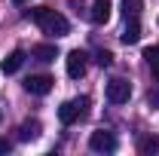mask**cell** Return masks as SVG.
Here are the masks:
<instances>
[{
	"instance_id": "obj_1",
	"label": "cell",
	"mask_w": 159,
	"mask_h": 156,
	"mask_svg": "<svg viewBox=\"0 0 159 156\" xmlns=\"http://www.w3.org/2000/svg\"><path fill=\"white\" fill-rule=\"evenodd\" d=\"M28 16L37 21L40 31H43V34H49V37H64V34L70 31L67 19H64L61 12H55V9H49V6H37V9H31Z\"/></svg>"
},
{
	"instance_id": "obj_2",
	"label": "cell",
	"mask_w": 159,
	"mask_h": 156,
	"mask_svg": "<svg viewBox=\"0 0 159 156\" xmlns=\"http://www.w3.org/2000/svg\"><path fill=\"white\" fill-rule=\"evenodd\" d=\"M86 113H89V98H70V101H64L58 107V119L64 122V126H74L77 119H86Z\"/></svg>"
},
{
	"instance_id": "obj_3",
	"label": "cell",
	"mask_w": 159,
	"mask_h": 156,
	"mask_svg": "<svg viewBox=\"0 0 159 156\" xmlns=\"http://www.w3.org/2000/svg\"><path fill=\"white\" fill-rule=\"evenodd\" d=\"M129 98H132V83H129V80L116 77V80L107 83V101H110V104H125Z\"/></svg>"
},
{
	"instance_id": "obj_4",
	"label": "cell",
	"mask_w": 159,
	"mask_h": 156,
	"mask_svg": "<svg viewBox=\"0 0 159 156\" xmlns=\"http://www.w3.org/2000/svg\"><path fill=\"white\" fill-rule=\"evenodd\" d=\"M89 147H92L95 153H113V150H116V135H113V132H104V129H101V132H92V135H89Z\"/></svg>"
},
{
	"instance_id": "obj_5",
	"label": "cell",
	"mask_w": 159,
	"mask_h": 156,
	"mask_svg": "<svg viewBox=\"0 0 159 156\" xmlns=\"http://www.w3.org/2000/svg\"><path fill=\"white\" fill-rule=\"evenodd\" d=\"M86 64H89V55H86L83 49L67 52V77H70V80H80L83 74H86Z\"/></svg>"
},
{
	"instance_id": "obj_6",
	"label": "cell",
	"mask_w": 159,
	"mask_h": 156,
	"mask_svg": "<svg viewBox=\"0 0 159 156\" xmlns=\"http://www.w3.org/2000/svg\"><path fill=\"white\" fill-rule=\"evenodd\" d=\"M52 83L55 80L46 77V74H34V77L25 80V92H31V95H49L52 92Z\"/></svg>"
},
{
	"instance_id": "obj_7",
	"label": "cell",
	"mask_w": 159,
	"mask_h": 156,
	"mask_svg": "<svg viewBox=\"0 0 159 156\" xmlns=\"http://www.w3.org/2000/svg\"><path fill=\"white\" fill-rule=\"evenodd\" d=\"M110 0H95L92 3V9H89V19L95 21V25H107L110 21Z\"/></svg>"
},
{
	"instance_id": "obj_8",
	"label": "cell",
	"mask_w": 159,
	"mask_h": 156,
	"mask_svg": "<svg viewBox=\"0 0 159 156\" xmlns=\"http://www.w3.org/2000/svg\"><path fill=\"white\" fill-rule=\"evenodd\" d=\"M119 40H122L125 46H132V43L141 40V21H138V16H135V19H125V28H122Z\"/></svg>"
},
{
	"instance_id": "obj_9",
	"label": "cell",
	"mask_w": 159,
	"mask_h": 156,
	"mask_svg": "<svg viewBox=\"0 0 159 156\" xmlns=\"http://www.w3.org/2000/svg\"><path fill=\"white\" fill-rule=\"evenodd\" d=\"M21 64H25V52H21V49H16V52H9L6 58L0 61V71H3V74H16Z\"/></svg>"
},
{
	"instance_id": "obj_10",
	"label": "cell",
	"mask_w": 159,
	"mask_h": 156,
	"mask_svg": "<svg viewBox=\"0 0 159 156\" xmlns=\"http://www.w3.org/2000/svg\"><path fill=\"white\" fill-rule=\"evenodd\" d=\"M31 55H34L37 61H55L58 52H55V46H52V43H37V46L31 49Z\"/></svg>"
},
{
	"instance_id": "obj_11",
	"label": "cell",
	"mask_w": 159,
	"mask_h": 156,
	"mask_svg": "<svg viewBox=\"0 0 159 156\" xmlns=\"http://www.w3.org/2000/svg\"><path fill=\"white\" fill-rule=\"evenodd\" d=\"M34 138H40V122H37V119L21 122V126H19V141H34Z\"/></svg>"
},
{
	"instance_id": "obj_12",
	"label": "cell",
	"mask_w": 159,
	"mask_h": 156,
	"mask_svg": "<svg viewBox=\"0 0 159 156\" xmlns=\"http://www.w3.org/2000/svg\"><path fill=\"white\" fill-rule=\"evenodd\" d=\"M141 12V0H122V16L125 19H135Z\"/></svg>"
},
{
	"instance_id": "obj_13",
	"label": "cell",
	"mask_w": 159,
	"mask_h": 156,
	"mask_svg": "<svg viewBox=\"0 0 159 156\" xmlns=\"http://www.w3.org/2000/svg\"><path fill=\"white\" fill-rule=\"evenodd\" d=\"M153 150H159V138H144L141 141V153H153Z\"/></svg>"
},
{
	"instance_id": "obj_14",
	"label": "cell",
	"mask_w": 159,
	"mask_h": 156,
	"mask_svg": "<svg viewBox=\"0 0 159 156\" xmlns=\"http://www.w3.org/2000/svg\"><path fill=\"white\" fill-rule=\"evenodd\" d=\"M95 61H98L101 67H110V64H113V55H110V52H107V49H101L98 55H95Z\"/></svg>"
},
{
	"instance_id": "obj_15",
	"label": "cell",
	"mask_w": 159,
	"mask_h": 156,
	"mask_svg": "<svg viewBox=\"0 0 159 156\" xmlns=\"http://www.w3.org/2000/svg\"><path fill=\"white\" fill-rule=\"evenodd\" d=\"M144 58L150 61V64H159V46H147L144 49Z\"/></svg>"
},
{
	"instance_id": "obj_16",
	"label": "cell",
	"mask_w": 159,
	"mask_h": 156,
	"mask_svg": "<svg viewBox=\"0 0 159 156\" xmlns=\"http://www.w3.org/2000/svg\"><path fill=\"white\" fill-rule=\"evenodd\" d=\"M150 104H159V89H150V95H147Z\"/></svg>"
},
{
	"instance_id": "obj_17",
	"label": "cell",
	"mask_w": 159,
	"mask_h": 156,
	"mask_svg": "<svg viewBox=\"0 0 159 156\" xmlns=\"http://www.w3.org/2000/svg\"><path fill=\"white\" fill-rule=\"evenodd\" d=\"M9 147H12V144H9L6 138H0V156H3V153H9Z\"/></svg>"
},
{
	"instance_id": "obj_18",
	"label": "cell",
	"mask_w": 159,
	"mask_h": 156,
	"mask_svg": "<svg viewBox=\"0 0 159 156\" xmlns=\"http://www.w3.org/2000/svg\"><path fill=\"white\" fill-rule=\"evenodd\" d=\"M153 80L159 83V64H153Z\"/></svg>"
},
{
	"instance_id": "obj_19",
	"label": "cell",
	"mask_w": 159,
	"mask_h": 156,
	"mask_svg": "<svg viewBox=\"0 0 159 156\" xmlns=\"http://www.w3.org/2000/svg\"><path fill=\"white\" fill-rule=\"evenodd\" d=\"M12 3H16V6H21V3H28V0H12Z\"/></svg>"
},
{
	"instance_id": "obj_20",
	"label": "cell",
	"mask_w": 159,
	"mask_h": 156,
	"mask_svg": "<svg viewBox=\"0 0 159 156\" xmlns=\"http://www.w3.org/2000/svg\"><path fill=\"white\" fill-rule=\"evenodd\" d=\"M0 119H3V113H0Z\"/></svg>"
}]
</instances>
